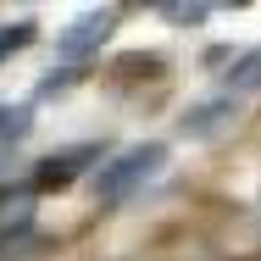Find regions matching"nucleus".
<instances>
[{
	"mask_svg": "<svg viewBox=\"0 0 261 261\" xmlns=\"http://www.w3.org/2000/svg\"><path fill=\"white\" fill-rule=\"evenodd\" d=\"M161 167H167V145H134V150H122L117 161H106L100 172H95V195L100 200H122V195H134L145 178H156Z\"/></svg>",
	"mask_w": 261,
	"mask_h": 261,
	"instance_id": "obj_1",
	"label": "nucleus"
},
{
	"mask_svg": "<svg viewBox=\"0 0 261 261\" xmlns=\"http://www.w3.org/2000/svg\"><path fill=\"white\" fill-rule=\"evenodd\" d=\"M117 22H122V6H95V11H84V17L56 39V56H61L67 67H78L84 56H95L106 39H111V28H117Z\"/></svg>",
	"mask_w": 261,
	"mask_h": 261,
	"instance_id": "obj_2",
	"label": "nucleus"
},
{
	"mask_svg": "<svg viewBox=\"0 0 261 261\" xmlns=\"http://www.w3.org/2000/svg\"><path fill=\"white\" fill-rule=\"evenodd\" d=\"M100 150L95 145H72V150H61V156H45L34 167V189H61V184H72L84 167H95Z\"/></svg>",
	"mask_w": 261,
	"mask_h": 261,
	"instance_id": "obj_3",
	"label": "nucleus"
},
{
	"mask_svg": "<svg viewBox=\"0 0 261 261\" xmlns=\"http://www.w3.org/2000/svg\"><path fill=\"white\" fill-rule=\"evenodd\" d=\"M233 117V100H211V106H195L184 111V134H217V122Z\"/></svg>",
	"mask_w": 261,
	"mask_h": 261,
	"instance_id": "obj_4",
	"label": "nucleus"
},
{
	"mask_svg": "<svg viewBox=\"0 0 261 261\" xmlns=\"http://www.w3.org/2000/svg\"><path fill=\"white\" fill-rule=\"evenodd\" d=\"M28 128H34V111H28V106H6L0 100V145H22Z\"/></svg>",
	"mask_w": 261,
	"mask_h": 261,
	"instance_id": "obj_5",
	"label": "nucleus"
},
{
	"mask_svg": "<svg viewBox=\"0 0 261 261\" xmlns=\"http://www.w3.org/2000/svg\"><path fill=\"white\" fill-rule=\"evenodd\" d=\"M228 89H261V50H245L228 67Z\"/></svg>",
	"mask_w": 261,
	"mask_h": 261,
	"instance_id": "obj_6",
	"label": "nucleus"
},
{
	"mask_svg": "<svg viewBox=\"0 0 261 261\" xmlns=\"http://www.w3.org/2000/svg\"><path fill=\"white\" fill-rule=\"evenodd\" d=\"M34 45V22H11V28H0V61L17 50H28Z\"/></svg>",
	"mask_w": 261,
	"mask_h": 261,
	"instance_id": "obj_7",
	"label": "nucleus"
},
{
	"mask_svg": "<svg viewBox=\"0 0 261 261\" xmlns=\"http://www.w3.org/2000/svg\"><path fill=\"white\" fill-rule=\"evenodd\" d=\"M161 17H167V22H184V28H195V22H206V6H161Z\"/></svg>",
	"mask_w": 261,
	"mask_h": 261,
	"instance_id": "obj_8",
	"label": "nucleus"
},
{
	"mask_svg": "<svg viewBox=\"0 0 261 261\" xmlns=\"http://www.w3.org/2000/svg\"><path fill=\"white\" fill-rule=\"evenodd\" d=\"M67 84H78V72H72V67H61V72H50V78L39 84V95H61Z\"/></svg>",
	"mask_w": 261,
	"mask_h": 261,
	"instance_id": "obj_9",
	"label": "nucleus"
}]
</instances>
